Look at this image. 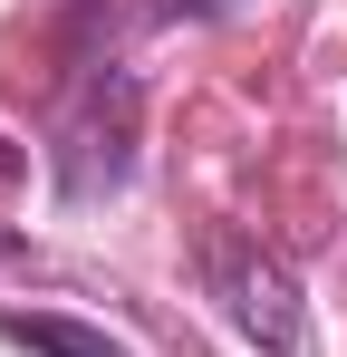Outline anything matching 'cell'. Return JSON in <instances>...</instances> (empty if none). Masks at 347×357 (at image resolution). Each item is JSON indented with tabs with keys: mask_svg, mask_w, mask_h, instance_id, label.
<instances>
[{
	"mask_svg": "<svg viewBox=\"0 0 347 357\" xmlns=\"http://www.w3.org/2000/svg\"><path fill=\"white\" fill-rule=\"evenodd\" d=\"M203 280H213L222 319L251 338V348H270V357H299V348H309L299 280H289V271L261 251V241H241V232H203Z\"/></svg>",
	"mask_w": 347,
	"mask_h": 357,
	"instance_id": "obj_1",
	"label": "cell"
},
{
	"mask_svg": "<svg viewBox=\"0 0 347 357\" xmlns=\"http://www.w3.org/2000/svg\"><path fill=\"white\" fill-rule=\"evenodd\" d=\"M0 338L29 348V357H135L125 338L87 328V319H68V309H0Z\"/></svg>",
	"mask_w": 347,
	"mask_h": 357,
	"instance_id": "obj_2",
	"label": "cell"
}]
</instances>
